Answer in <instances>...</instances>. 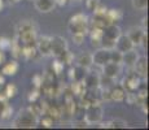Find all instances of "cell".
I'll list each match as a JSON object with an SVG mask.
<instances>
[{
  "mask_svg": "<svg viewBox=\"0 0 149 130\" xmlns=\"http://www.w3.org/2000/svg\"><path fill=\"white\" fill-rule=\"evenodd\" d=\"M38 118L39 117H36L29 108L21 109L18 112V115L16 116V118H14L13 126L14 128H24V129L34 128L38 124Z\"/></svg>",
  "mask_w": 149,
  "mask_h": 130,
  "instance_id": "obj_1",
  "label": "cell"
},
{
  "mask_svg": "<svg viewBox=\"0 0 149 130\" xmlns=\"http://www.w3.org/2000/svg\"><path fill=\"white\" fill-rule=\"evenodd\" d=\"M69 31L71 34L74 33H83L87 34L88 29H90V20H88L87 14L84 13H77L69 21Z\"/></svg>",
  "mask_w": 149,
  "mask_h": 130,
  "instance_id": "obj_2",
  "label": "cell"
},
{
  "mask_svg": "<svg viewBox=\"0 0 149 130\" xmlns=\"http://www.w3.org/2000/svg\"><path fill=\"white\" fill-rule=\"evenodd\" d=\"M101 120H102V108L99 103H93L86 108L84 121L88 125L90 124H99Z\"/></svg>",
  "mask_w": 149,
  "mask_h": 130,
  "instance_id": "obj_3",
  "label": "cell"
},
{
  "mask_svg": "<svg viewBox=\"0 0 149 130\" xmlns=\"http://www.w3.org/2000/svg\"><path fill=\"white\" fill-rule=\"evenodd\" d=\"M140 83H141V77H140L135 70L128 73L122 81L123 89L127 92H136L140 87Z\"/></svg>",
  "mask_w": 149,
  "mask_h": 130,
  "instance_id": "obj_4",
  "label": "cell"
},
{
  "mask_svg": "<svg viewBox=\"0 0 149 130\" xmlns=\"http://www.w3.org/2000/svg\"><path fill=\"white\" fill-rule=\"evenodd\" d=\"M68 50V42L62 37H51V56L58 57Z\"/></svg>",
  "mask_w": 149,
  "mask_h": 130,
  "instance_id": "obj_5",
  "label": "cell"
},
{
  "mask_svg": "<svg viewBox=\"0 0 149 130\" xmlns=\"http://www.w3.org/2000/svg\"><path fill=\"white\" fill-rule=\"evenodd\" d=\"M35 47L39 55L44 57L51 56V37L48 35H42L40 38L36 39Z\"/></svg>",
  "mask_w": 149,
  "mask_h": 130,
  "instance_id": "obj_6",
  "label": "cell"
},
{
  "mask_svg": "<svg viewBox=\"0 0 149 130\" xmlns=\"http://www.w3.org/2000/svg\"><path fill=\"white\" fill-rule=\"evenodd\" d=\"M110 61V50L104 47H100L95 53L92 55V63L93 65L104 66L107 63Z\"/></svg>",
  "mask_w": 149,
  "mask_h": 130,
  "instance_id": "obj_7",
  "label": "cell"
},
{
  "mask_svg": "<svg viewBox=\"0 0 149 130\" xmlns=\"http://www.w3.org/2000/svg\"><path fill=\"white\" fill-rule=\"evenodd\" d=\"M17 37L21 40L24 46H33L35 44L36 39H38V34H36V29H30V30H25L21 33H17Z\"/></svg>",
  "mask_w": 149,
  "mask_h": 130,
  "instance_id": "obj_8",
  "label": "cell"
},
{
  "mask_svg": "<svg viewBox=\"0 0 149 130\" xmlns=\"http://www.w3.org/2000/svg\"><path fill=\"white\" fill-rule=\"evenodd\" d=\"M134 47H135V44L131 42V39L127 35H123V34H121L118 37V39L116 40V43H114V48L117 51L122 52V53H125V52L130 50H134Z\"/></svg>",
  "mask_w": 149,
  "mask_h": 130,
  "instance_id": "obj_9",
  "label": "cell"
},
{
  "mask_svg": "<svg viewBox=\"0 0 149 130\" xmlns=\"http://www.w3.org/2000/svg\"><path fill=\"white\" fill-rule=\"evenodd\" d=\"M101 68H102V73H104V76H107L109 78H113V79H114V78L121 73L122 64H117V63L109 61L104 66H101Z\"/></svg>",
  "mask_w": 149,
  "mask_h": 130,
  "instance_id": "obj_10",
  "label": "cell"
},
{
  "mask_svg": "<svg viewBox=\"0 0 149 130\" xmlns=\"http://www.w3.org/2000/svg\"><path fill=\"white\" fill-rule=\"evenodd\" d=\"M145 33H147V31H145L143 27H140V26H132V27H130V30H128V33L126 34V35H127L128 38L131 39V42L136 46V44H140V42H141V39H143V37H144Z\"/></svg>",
  "mask_w": 149,
  "mask_h": 130,
  "instance_id": "obj_11",
  "label": "cell"
},
{
  "mask_svg": "<svg viewBox=\"0 0 149 130\" xmlns=\"http://www.w3.org/2000/svg\"><path fill=\"white\" fill-rule=\"evenodd\" d=\"M33 1L35 9L39 11L40 13H49L56 7L54 0H33Z\"/></svg>",
  "mask_w": 149,
  "mask_h": 130,
  "instance_id": "obj_12",
  "label": "cell"
},
{
  "mask_svg": "<svg viewBox=\"0 0 149 130\" xmlns=\"http://www.w3.org/2000/svg\"><path fill=\"white\" fill-rule=\"evenodd\" d=\"M134 70L139 74L140 77H147L148 74V60L145 56H139L134 65Z\"/></svg>",
  "mask_w": 149,
  "mask_h": 130,
  "instance_id": "obj_13",
  "label": "cell"
},
{
  "mask_svg": "<svg viewBox=\"0 0 149 130\" xmlns=\"http://www.w3.org/2000/svg\"><path fill=\"white\" fill-rule=\"evenodd\" d=\"M109 92H110V100H114V102H125L126 95H127V91L123 89L122 85L113 86Z\"/></svg>",
  "mask_w": 149,
  "mask_h": 130,
  "instance_id": "obj_14",
  "label": "cell"
},
{
  "mask_svg": "<svg viewBox=\"0 0 149 130\" xmlns=\"http://www.w3.org/2000/svg\"><path fill=\"white\" fill-rule=\"evenodd\" d=\"M83 82H84L87 90H96L100 86V77L96 73H88L83 78Z\"/></svg>",
  "mask_w": 149,
  "mask_h": 130,
  "instance_id": "obj_15",
  "label": "cell"
},
{
  "mask_svg": "<svg viewBox=\"0 0 149 130\" xmlns=\"http://www.w3.org/2000/svg\"><path fill=\"white\" fill-rule=\"evenodd\" d=\"M137 57H139V55L134 50H130V51L125 52V53H122V64L125 66H127V68L132 69L136 60H137Z\"/></svg>",
  "mask_w": 149,
  "mask_h": 130,
  "instance_id": "obj_16",
  "label": "cell"
},
{
  "mask_svg": "<svg viewBox=\"0 0 149 130\" xmlns=\"http://www.w3.org/2000/svg\"><path fill=\"white\" fill-rule=\"evenodd\" d=\"M90 37H91V43L93 47H101V39H102V29L100 27H90Z\"/></svg>",
  "mask_w": 149,
  "mask_h": 130,
  "instance_id": "obj_17",
  "label": "cell"
},
{
  "mask_svg": "<svg viewBox=\"0 0 149 130\" xmlns=\"http://www.w3.org/2000/svg\"><path fill=\"white\" fill-rule=\"evenodd\" d=\"M18 69H19L18 63H17L16 60H13V61L4 63V64H3L1 73L4 74V76H14V74H17Z\"/></svg>",
  "mask_w": 149,
  "mask_h": 130,
  "instance_id": "obj_18",
  "label": "cell"
},
{
  "mask_svg": "<svg viewBox=\"0 0 149 130\" xmlns=\"http://www.w3.org/2000/svg\"><path fill=\"white\" fill-rule=\"evenodd\" d=\"M77 65L81 66V68L84 69H90L91 66L93 65L92 63V55L91 53H81L78 57H77Z\"/></svg>",
  "mask_w": 149,
  "mask_h": 130,
  "instance_id": "obj_19",
  "label": "cell"
},
{
  "mask_svg": "<svg viewBox=\"0 0 149 130\" xmlns=\"http://www.w3.org/2000/svg\"><path fill=\"white\" fill-rule=\"evenodd\" d=\"M22 47H24V44H22L21 40L18 39V37L16 35V38L10 42V47H9V50L12 51V55L14 59L22 57Z\"/></svg>",
  "mask_w": 149,
  "mask_h": 130,
  "instance_id": "obj_20",
  "label": "cell"
},
{
  "mask_svg": "<svg viewBox=\"0 0 149 130\" xmlns=\"http://www.w3.org/2000/svg\"><path fill=\"white\" fill-rule=\"evenodd\" d=\"M105 17H107L109 24H117V22H119L122 20L123 13L121 9H108Z\"/></svg>",
  "mask_w": 149,
  "mask_h": 130,
  "instance_id": "obj_21",
  "label": "cell"
},
{
  "mask_svg": "<svg viewBox=\"0 0 149 130\" xmlns=\"http://www.w3.org/2000/svg\"><path fill=\"white\" fill-rule=\"evenodd\" d=\"M36 56H38V51H36L35 44H33V46H24V47H22V57H24L25 60L31 61V60H34Z\"/></svg>",
  "mask_w": 149,
  "mask_h": 130,
  "instance_id": "obj_22",
  "label": "cell"
},
{
  "mask_svg": "<svg viewBox=\"0 0 149 130\" xmlns=\"http://www.w3.org/2000/svg\"><path fill=\"white\" fill-rule=\"evenodd\" d=\"M87 92V87H86L84 82L82 81H73V85H71V94L77 95V96H82Z\"/></svg>",
  "mask_w": 149,
  "mask_h": 130,
  "instance_id": "obj_23",
  "label": "cell"
},
{
  "mask_svg": "<svg viewBox=\"0 0 149 130\" xmlns=\"http://www.w3.org/2000/svg\"><path fill=\"white\" fill-rule=\"evenodd\" d=\"M65 111L69 116H74L77 112V103L74 102V96H69L65 100Z\"/></svg>",
  "mask_w": 149,
  "mask_h": 130,
  "instance_id": "obj_24",
  "label": "cell"
},
{
  "mask_svg": "<svg viewBox=\"0 0 149 130\" xmlns=\"http://www.w3.org/2000/svg\"><path fill=\"white\" fill-rule=\"evenodd\" d=\"M12 116H13V108L8 103H5L4 105H3V108L0 109V117L7 121V120H10Z\"/></svg>",
  "mask_w": 149,
  "mask_h": 130,
  "instance_id": "obj_25",
  "label": "cell"
},
{
  "mask_svg": "<svg viewBox=\"0 0 149 130\" xmlns=\"http://www.w3.org/2000/svg\"><path fill=\"white\" fill-rule=\"evenodd\" d=\"M64 65H65L64 63L56 57V60H54L53 64H52V73L57 77L61 76V73H64Z\"/></svg>",
  "mask_w": 149,
  "mask_h": 130,
  "instance_id": "obj_26",
  "label": "cell"
},
{
  "mask_svg": "<svg viewBox=\"0 0 149 130\" xmlns=\"http://www.w3.org/2000/svg\"><path fill=\"white\" fill-rule=\"evenodd\" d=\"M108 128H110V129H125V128H127V122H126L125 120H121V118H116V120L109 121Z\"/></svg>",
  "mask_w": 149,
  "mask_h": 130,
  "instance_id": "obj_27",
  "label": "cell"
},
{
  "mask_svg": "<svg viewBox=\"0 0 149 130\" xmlns=\"http://www.w3.org/2000/svg\"><path fill=\"white\" fill-rule=\"evenodd\" d=\"M4 94L7 95L8 99H10V98H14L17 94H18V89H17V86L14 85V83H8V85L5 86Z\"/></svg>",
  "mask_w": 149,
  "mask_h": 130,
  "instance_id": "obj_28",
  "label": "cell"
},
{
  "mask_svg": "<svg viewBox=\"0 0 149 130\" xmlns=\"http://www.w3.org/2000/svg\"><path fill=\"white\" fill-rule=\"evenodd\" d=\"M42 116H43L42 118H38V124H40L43 128H52L53 126V118L47 113L42 115Z\"/></svg>",
  "mask_w": 149,
  "mask_h": 130,
  "instance_id": "obj_29",
  "label": "cell"
},
{
  "mask_svg": "<svg viewBox=\"0 0 149 130\" xmlns=\"http://www.w3.org/2000/svg\"><path fill=\"white\" fill-rule=\"evenodd\" d=\"M110 61L117 63V64H122V52L117 51L116 48L110 50Z\"/></svg>",
  "mask_w": 149,
  "mask_h": 130,
  "instance_id": "obj_30",
  "label": "cell"
},
{
  "mask_svg": "<svg viewBox=\"0 0 149 130\" xmlns=\"http://www.w3.org/2000/svg\"><path fill=\"white\" fill-rule=\"evenodd\" d=\"M132 7L135 9L144 11L148 7V0H132Z\"/></svg>",
  "mask_w": 149,
  "mask_h": 130,
  "instance_id": "obj_31",
  "label": "cell"
},
{
  "mask_svg": "<svg viewBox=\"0 0 149 130\" xmlns=\"http://www.w3.org/2000/svg\"><path fill=\"white\" fill-rule=\"evenodd\" d=\"M84 37H86V34H83V33H74V34H71V39H73L74 44H77V46H81L82 44L83 40H84Z\"/></svg>",
  "mask_w": 149,
  "mask_h": 130,
  "instance_id": "obj_32",
  "label": "cell"
},
{
  "mask_svg": "<svg viewBox=\"0 0 149 130\" xmlns=\"http://www.w3.org/2000/svg\"><path fill=\"white\" fill-rule=\"evenodd\" d=\"M10 42H12V39L7 38V37H0V50H1V51L9 50Z\"/></svg>",
  "mask_w": 149,
  "mask_h": 130,
  "instance_id": "obj_33",
  "label": "cell"
},
{
  "mask_svg": "<svg viewBox=\"0 0 149 130\" xmlns=\"http://www.w3.org/2000/svg\"><path fill=\"white\" fill-rule=\"evenodd\" d=\"M107 11H108V8L105 7L104 4H101L100 3L99 5L96 7V9L93 11V16H99V17H104L105 14H107Z\"/></svg>",
  "mask_w": 149,
  "mask_h": 130,
  "instance_id": "obj_34",
  "label": "cell"
},
{
  "mask_svg": "<svg viewBox=\"0 0 149 130\" xmlns=\"http://www.w3.org/2000/svg\"><path fill=\"white\" fill-rule=\"evenodd\" d=\"M31 82H33V85L35 89H40L42 85H43V76H40V74H35V76L33 77V79H31Z\"/></svg>",
  "mask_w": 149,
  "mask_h": 130,
  "instance_id": "obj_35",
  "label": "cell"
},
{
  "mask_svg": "<svg viewBox=\"0 0 149 130\" xmlns=\"http://www.w3.org/2000/svg\"><path fill=\"white\" fill-rule=\"evenodd\" d=\"M99 4H100L99 0H86V7H87V9L91 11V12H93Z\"/></svg>",
  "mask_w": 149,
  "mask_h": 130,
  "instance_id": "obj_36",
  "label": "cell"
},
{
  "mask_svg": "<svg viewBox=\"0 0 149 130\" xmlns=\"http://www.w3.org/2000/svg\"><path fill=\"white\" fill-rule=\"evenodd\" d=\"M39 96H40V94H39V89H36V90L31 91L30 94H29L27 99H29V102H30V103H34V102H38Z\"/></svg>",
  "mask_w": 149,
  "mask_h": 130,
  "instance_id": "obj_37",
  "label": "cell"
},
{
  "mask_svg": "<svg viewBox=\"0 0 149 130\" xmlns=\"http://www.w3.org/2000/svg\"><path fill=\"white\" fill-rule=\"evenodd\" d=\"M74 126H75V128H87V126H88V124L86 122V121H84V118H83V121H79V122H77Z\"/></svg>",
  "mask_w": 149,
  "mask_h": 130,
  "instance_id": "obj_38",
  "label": "cell"
},
{
  "mask_svg": "<svg viewBox=\"0 0 149 130\" xmlns=\"http://www.w3.org/2000/svg\"><path fill=\"white\" fill-rule=\"evenodd\" d=\"M69 0H54V4L58 5V7H64V5L68 4Z\"/></svg>",
  "mask_w": 149,
  "mask_h": 130,
  "instance_id": "obj_39",
  "label": "cell"
},
{
  "mask_svg": "<svg viewBox=\"0 0 149 130\" xmlns=\"http://www.w3.org/2000/svg\"><path fill=\"white\" fill-rule=\"evenodd\" d=\"M5 63V55H4V51L0 50V66Z\"/></svg>",
  "mask_w": 149,
  "mask_h": 130,
  "instance_id": "obj_40",
  "label": "cell"
},
{
  "mask_svg": "<svg viewBox=\"0 0 149 130\" xmlns=\"http://www.w3.org/2000/svg\"><path fill=\"white\" fill-rule=\"evenodd\" d=\"M7 100H8L7 95L4 92H0V103H7Z\"/></svg>",
  "mask_w": 149,
  "mask_h": 130,
  "instance_id": "obj_41",
  "label": "cell"
},
{
  "mask_svg": "<svg viewBox=\"0 0 149 130\" xmlns=\"http://www.w3.org/2000/svg\"><path fill=\"white\" fill-rule=\"evenodd\" d=\"M5 83V79H4V77L1 76V74H0V86H3Z\"/></svg>",
  "mask_w": 149,
  "mask_h": 130,
  "instance_id": "obj_42",
  "label": "cell"
},
{
  "mask_svg": "<svg viewBox=\"0 0 149 130\" xmlns=\"http://www.w3.org/2000/svg\"><path fill=\"white\" fill-rule=\"evenodd\" d=\"M3 8H4V1H3V0H0V12L3 11Z\"/></svg>",
  "mask_w": 149,
  "mask_h": 130,
  "instance_id": "obj_43",
  "label": "cell"
},
{
  "mask_svg": "<svg viewBox=\"0 0 149 130\" xmlns=\"http://www.w3.org/2000/svg\"><path fill=\"white\" fill-rule=\"evenodd\" d=\"M10 1H12V3H19L21 0H10Z\"/></svg>",
  "mask_w": 149,
  "mask_h": 130,
  "instance_id": "obj_44",
  "label": "cell"
},
{
  "mask_svg": "<svg viewBox=\"0 0 149 130\" xmlns=\"http://www.w3.org/2000/svg\"><path fill=\"white\" fill-rule=\"evenodd\" d=\"M77 1H81V0H77Z\"/></svg>",
  "mask_w": 149,
  "mask_h": 130,
  "instance_id": "obj_45",
  "label": "cell"
}]
</instances>
